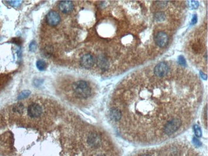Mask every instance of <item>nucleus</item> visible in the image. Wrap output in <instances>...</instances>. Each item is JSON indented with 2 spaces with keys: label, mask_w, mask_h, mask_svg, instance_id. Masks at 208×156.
Segmentation results:
<instances>
[{
  "label": "nucleus",
  "mask_w": 208,
  "mask_h": 156,
  "mask_svg": "<svg viewBox=\"0 0 208 156\" xmlns=\"http://www.w3.org/2000/svg\"><path fill=\"white\" fill-rule=\"evenodd\" d=\"M73 90L75 96L79 99H87L92 93L90 86L83 80L75 82L73 85Z\"/></svg>",
  "instance_id": "f257e3e1"
},
{
  "label": "nucleus",
  "mask_w": 208,
  "mask_h": 156,
  "mask_svg": "<svg viewBox=\"0 0 208 156\" xmlns=\"http://www.w3.org/2000/svg\"><path fill=\"white\" fill-rule=\"evenodd\" d=\"M182 125V120L179 118H175L168 121L163 127V132L167 136L173 135L179 129Z\"/></svg>",
  "instance_id": "f03ea898"
},
{
  "label": "nucleus",
  "mask_w": 208,
  "mask_h": 156,
  "mask_svg": "<svg viewBox=\"0 0 208 156\" xmlns=\"http://www.w3.org/2000/svg\"><path fill=\"white\" fill-rule=\"evenodd\" d=\"M42 108L37 103L30 104L28 108V114L31 118H38L42 113Z\"/></svg>",
  "instance_id": "7ed1b4c3"
},
{
  "label": "nucleus",
  "mask_w": 208,
  "mask_h": 156,
  "mask_svg": "<svg viewBox=\"0 0 208 156\" xmlns=\"http://www.w3.org/2000/svg\"><path fill=\"white\" fill-rule=\"evenodd\" d=\"M169 72V67L164 62H161L157 64L154 69L155 74L157 77L163 78L166 76Z\"/></svg>",
  "instance_id": "20e7f679"
},
{
  "label": "nucleus",
  "mask_w": 208,
  "mask_h": 156,
  "mask_svg": "<svg viewBox=\"0 0 208 156\" xmlns=\"http://www.w3.org/2000/svg\"><path fill=\"white\" fill-rule=\"evenodd\" d=\"M87 143L92 148H98L101 144V138L96 132H91L88 136Z\"/></svg>",
  "instance_id": "39448f33"
},
{
  "label": "nucleus",
  "mask_w": 208,
  "mask_h": 156,
  "mask_svg": "<svg viewBox=\"0 0 208 156\" xmlns=\"http://www.w3.org/2000/svg\"><path fill=\"white\" fill-rule=\"evenodd\" d=\"M46 22L50 26H56L60 22V16L55 11H50L46 16Z\"/></svg>",
  "instance_id": "423d86ee"
},
{
  "label": "nucleus",
  "mask_w": 208,
  "mask_h": 156,
  "mask_svg": "<svg viewBox=\"0 0 208 156\" xmlns=\"http://www.w3.org/2000/svg\"><path fill=\"white\" fill-rule=\"evenodd\" d=\"M80 63L85 68H90L95 63L94 58L90 54H86L81 58Z\"/></svg>",
  "instance_id": "0eeeda50"
},
{
  "label": "nucleus",
  "mask_w": 208,
  "mask_h": 156,
  "mask_svg": "<svg viewBox=\"0 0 208 156\" xmlns=\"http://www.w3.org/2000/svg\"><path fill=\"white\" fill-rule=\"evenodd\" d=\"M155 41L156 44L161 48L165 47L168 42V37L167 33L163 31H160L156 35Z\"/></svg>",
  "instance_id": "6e6552de"
},
{
  "label": "nucleus",
  "mask_w": 208,
  "mask_h": 156,
  "mask_svg": "<svg viewBox=\"0 0 208 156\" xmlns=\"http://www.w3.org/2000/svg\"><path fill=\"white\" fill-rule=\"evenodd\" d=\"M74 8V5L71 1H62L59 3V9L63 13H69Z\"/></svg>",
  "instance_id": "1a4fd4ad"
},
{
  "label": "nucleus",
  "mask_w": 208,
  "mask_h": 156,
  "mask_svg": "<svg viewBox=\"0 0 208 156\" xmlns=\"http://www.w3.org/2000/svg\"><path fill=\"white\" fill-rule=\"evenodd\" d=\"M110 117L114 122H118L122 118V112L117 108H112L110 110Z\"/></svg>",
  "instance_id": "9d476101"
},
{
  "label": "nucleus",
  "mask_w": 208,
  "mask_h": 156,
  "mask_svg": "<svg viewBox=\"0 0 208 156\" xmlns=\"http://www.w3.org/2000/svg\"><path fill=\"white\" fill-rule=\"evenodd\" d=\"M97 63H98V66L103 70H106L108 67V60L106 58L105 56L103 55H100L98 57V59H97Z\"/></svg>",
  "instance_id": "9b49d317"
},
{
  "label": "nucleus",
  "mask_w": 208,
  "mask_h": 156,
  "mask_svg": "<svg viewBox=\"0 0 208 156\" xmlns=\"http://www.w3.org/2000/svg\"><path fill=\"white\" fill-rule=\"evenodd\" d=\"M24 105L22 103H17L14 105L12 110L14 112H15L18 114H22L24 111Z\"/></svg>",
  "instance_id": "f8f14e48"
},
{
  "label": "nucleus",
  "mask_w": 208,
  "mask_h": 156,
  "mask_svg": "<svg viewBox=\"0 0 208 156\" xmlns=\"http://www.w3.org/2000/svg\"><path fill=\"white\" fill-rule=\"evenodd\" d=\"M36 65H37V67L39 71H44L47 67V64L42 60H38L36 63Z\"/></svg>",
  "instance_id": "ddd939ff"
},
{
  "label": "nucleus",
  "mask_w": 208,
  "mask_h": 156,
  "mask_svg": "<svg viewBox=\"0 0 208 156\" xmlns=\"http://www.w3.org/2000/svg\"><path fill=\"white\" fill-rule=\"evenodd\" d=\"M30 93L31 92L30 90H24V91L21 92L19 94V95L17 97V99L18 100H23L24 99H26V97H28L30 95Z\"/></svg>",
  "instance_id": "4468645a"
},
{
  "label": "nucleus",
  "mask_w": 208,
  "mask_h": 156,
  "mask_svg": "<svg viewBox=\"0 0 208 156\" xmlns=\"http://www.w3.org/2000/svg\"><path fill=\"white\" fill-rule=\"evenodd\" d=\"M155 19L157 20V21H162L165 19V16L163 12H157L155 14Z\"/></svg>",
  "instance_id": "2eb2a0df"
},
{
  "label": "nucleus",
  "mask_w": 208,
  "mask_h": 156,
  "mask_svg": "<svg viewBox=\"0 0 208 156\" xmlns=\"http://www.w3.org/2000/svg\"><path fill=\"white\" fill-rule=\"evenodd\" d=\"M53 53V48L51 47H46V48L44 50V54L45 56L49 57Z\"/></svg>",
  "instance_id": "dca6fc26"
},
{
  "label": "nucleus",
  "mask_w": 208,
  "mask_h": 156,
  "mask_svg": "<svg viewBox=\"0 0 208 156\" xmlns=\"http://www.w3.org/2000/svg\"><path fill=\"white\" fill-rule=\"evenodd\" d=\"M194 130H195L194 131H195V135L197 137H200L202 136V131H201V129L200 128V127H199L197 125H195L194 126Z\"/></svg>",
  "instance_id": "f3484780"
},
{
  "label": "nucleus",
  "mask_w": 208,
  "mask_h": 156,
  "mask_svg": "<svg viewBox=\"0 0 208 156\" xmlns=\"http://www.w3.org/2000/svg\"><path fill=\"white\" fill-rule=\"evenodd\" d=\"M7 2L13 7H17L21 4L22 1H8Z\"/></svg>",
  "instance_id": "a211bd4d"
},
{
  "label": "nucleus",
  "mask_w": 208,
  "mask_h": 156,
  "mask_svg": "<svg viewBox=\"0 0 208 156\" xmlns=\"http://www.w3.org/2000/svg\"><path fill=\"white\" fill-rule=\"evenodd\" d=\"M29 49L30 51L31 52H34L37 49V43H36L35 41H32L30 43L29 45Z\"/></svg>",
  "instance_id": "6ab92c4d"
},
{
  "label": "nucleus",
  "mask_w": 208,
  "mask_h": 156,
  "mask_svg": "<svg viewBox=\"0 0 208 156\" xmlns=\"http://www.w3.org/2000/svg\"><path fill=\"white\" fill-rule=\"evenodd\" d=\"M190 6L192 9H197L199 6V3L197 1H192L190 3Z\"/></svg>",
  "instance_id": "aec40b11"
},
{
  "label": "nucleus",
  "mask_w": 208,
  "mask_h": 156,
  "mask_svg": "<svg viewBox=\"0 0 208 156\" xmlns=\"http://www.w3.org/2000/svg\"><path fill=\"white\" fill-rule=\"evenodd\" d=\"M178 60H179V63H180L181 65H186V60H185V59H184V58L183 56H182V55L179 56Z\"/></svg>",
  "instance_id": "412c9836"
},
{
  "label": "nucleus",
  "mask_w": 208,
  "mask_h": 156,
  "mask_svg": "<svg viewBox=\"0 0 208 156\" xmlns=\"http://www.w3.org/2000/svg\"><path fill=\"white\" fill-rule=\"evenodd\" d=\"M197 22V15H193L192 20V24H194Z\"/></svg>",
  "instance_id": "4be33fe9"
},
{
  "label": "nucleus",
  "mask_w": 208,
  "mask_h": 156,
  "mask_svg": "<svg viewBox=\"0 0 208 156\" xmlns=\"http://www.w3.org/2000/svg\"><path fill=\"white\" fill-rule=\"evenodd\" d=\"M138 156H155L152 153H147V152H145V153L139 154Z\"/></svg>",
  "instance_id": "5701e85b"
},
{
  "label": "nucleus",
  "mask_w": 208,
  "mask_h": 156,
  "mask_svg": "<svg viewBox=\"0 0 208 156\" xmlns=\"http://www.w3.org/2000/svg\"><path fill=\"white\" fill-rule=\"evenodd\" d=\"M200 76H202V78L204 79H207V76H206L205 74H204L202 72H200Z\"/></svg>",
  "instance_id": "b1692460"
}]
</instances>
